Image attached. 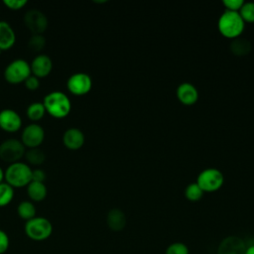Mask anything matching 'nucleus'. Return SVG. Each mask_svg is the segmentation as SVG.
Wrapping results in <instances>:
<instances>
[{
  "instance_id": "3",
  "label": "nucleus",
  "mask_w": 254,
  "mask_h": 254,
  "mask_svg": "<svg viewBox=\"0 0 254 254\" xmlns=\"http://www.w3.org/2000/svg\"><path fill=\"white\" fill-rule=\"evenodd\" d=\"M5 181L13 188L27 187L32 182V168L22 161L10 164L5 170Z\"/></svg>"
},
{
  "instance_id": "30",
  "label": "nucleus",
  "mask_w": 254,
  "mask_h": 254,
  "mask_svg": "<svg viewBox=\"0 0 254 254\" xmlns=\"http://www.w3.org/2000/svg\"><path fill=\"white\" fill-rule=\"evenodd\" d=\"M10 245V239L8 234L0 229V254H4L5 252H7L8 248Z\"/></svg>"
},
{
  "instance_id": "12",
  "label": "nucleus",
  "mask_w": 254,
  "mask_h": 254,
  "mask_svg": "<svg viewBox=\"0 0 254 254\" xmlns=\"http://www.w3.org/2000/svg\"><path fill=\"white\" fill-rule=\"evenodd\" d=\"M22 127V118L19 113L11 108L0 111V128L6 132H16Z\"/></svg>"
},
{
  "instance_id": "27",
  "label": "nucleus",
  "mask_w": 254,
  "mask_h": 254,
  "mask_svg": "<svg viewBox=\"0 0 254 254\" xmlns=\"http://www.w3.org/2000/svg\"><path fill=\"white\" fill-rule=\"evenodd\" d=\"M165 254H190V250L185 243L174 242L167 247Z\"/></svg>"
},
{
  "instance_id": "16",
  "label": "nucleus",
  "mask_w": 254,
  "mask_h": 254,
  "mask_svg": "<svg viewBox=\"0 0 254 254\" xmlns=\"http://www.w3.org/2000/svg\"><path fill=\"white\" fill-rule=\"evenodd\" d=\"M16 42V34L12 26L5 20L0 21V50L11 49Z\"/></svg>"
},
{
  "instance_id": "18",
  "label": "nucleus",
  "mask_w": 254,
  "mask_h": 254,
  "mask_svg": "<svg viewBox=\"0 0 254 254\" xmlns=\"http://www.w3.org/2000/svg\"><path fill=\"white\" fill-rule=\"evenodd\" d=\"M27 193L31 201H42L48 194V189L44 183L32 181L27 186Z\"/></svg>"
},
{
  "instance_id": "6",
  "label": "nucleus",
  "mask_w": 254,
  "mask_h": 254,
  "mask_svg": "<svg viewBox=\"0 0 254 254\" xmlns=\"http://www.w3.org/2000/svg\"><path fill=\"white\" fill-rule=\"evenodd\" d=\"M25 153L26 147L19 139L9 138L0 144V159L6 163L20 162Z\"/></svg>"
},
{
  "instance_id": "33",
  "label": "nucleus",
  "mask_w": 254,
  "mask_h": 254,
  "mask_svg": "<svg viewBox=\"0 0 254 254\" xmlns=\"http://www.w3.org/2000/svg\"><path fill=\"white\" fill-rule=\"evenodd\" d=\"M245 254H254V244L247 245L246 250H245Z\"/></svg>"
},
{
  "instance_id": "24",
  "label": "nucleus",
  "mask_w": 254,
  "mask_h": 254,
  "mask_svg": "<svg viewBox=\"0 0 254 254\" xmlns=\"http://www.w3.org/2000/svg\"><path fill=\"white\" fill-rule=\"evenodd\" d=\"M202 194H203V190L199 188V186L196 183L190 184L185 190V196L187 197V199L190 201L199 200Z\"/></svg>"
},
{
  "instance_id": "10",
  "label": "nucleus",
  "mask_w": 254,
  "mask_h": 254,
  "mask_svg": "<svg viewBox=\"0 0 254 254\" xmlns=\"http://www.w3.org/2000/svg\"><path fill=\"white\" fill-rule=\"evenodd\" d=\"M24 23L32 34H40L46 31L49 25L47 16L38 9H30L24 15Z\"/></svg>"
},
{
  "instance_id": "21",
  "label": "nucleus",
  "mask_w": 254,
  "mask_h": 254,
  "mask_svg": "<svg viewBox=\"0 0 254 254\" xmlns=\"http://www.w3.org/2000/svg\"><path fill=\"white\" fill-rule=\"evenodd\" d=\"M36 207L31 200H23L17 206V213L23 220H30L36 216Z\"/></svg>"
},
{
  "instance_id": "7",
  "label": "nucleus",
  "mask_w": 254,
  "mask_h": 254,
  "mask_svg": "<svg viewBox=\"0 0 254 254\" xmlns=\"http://www.w3.org/2000/svg\"><path fill=\"white\" fill-rule=\"evenodd\" d=\"M224 178L222 173L215 168H208L203 170L197 176L196 184L204 191H215L221 188Z\"/></svg>"
},
{
  "instance_id": "2",
  "label": "nucleus",
  "mask_w": 254,
  "mask_h": 254,
  "mask_svg": "<svg viewBox=\"0 0 254 254\" xmlns=\"http://www.w3.org/2000/svg\"><path fill=\"white\" fill-rule=\"evenodd\" d=\"M217 27L221 35L229 39H235L242 34L245 22L238 12L225 10L218 19Z\"/></svg>"
},
{
  "instance_id": "29",
  "label": "nucleus",
  "mask_w": 254,
  "mask_h": 254,
  "mask_svg": "<svg viewBox=\"0 0 254 254\" xmlns=\"http://www.w3.org/2000/svg\"><path fill=\"white\" fill-rule=\"evenodd\" d=\"M222 3L225 6L226 10L238 12L240 10L241 6L243 5L244 1L243 0H223Z\"/></svg>"
},
{
  "instance_id": "5",
  "label": "nucleus",
  "mask_w": 254,
  "mask_h": 254,
  "mask_svg": "<svg viewBox=\"0 0 254 254\" xmlns=\"http://www.w3.org/2000/svg\"><path fill=\"white\" fill-rule=\"evenodd\" d=\"M31 74L30 64L24 59L13 60L4 69V78L13 84L24 82Z\"/></svg>"
},
{
  "instance_id": "4",
  "label": "nucleus",
  "mask_w": 254,
  "mask_h": 254,
  "mask_svg": "<svg viewBox=\"0 0 254 254\" xmlns=\"http://www.w3.org/2000/svg\"><path fill=\"white\" fill-rule=\"evenodd\" d=\"M24 230L31 240L44 241L52 235L53 225L48 218L44 216H35L26 221Z\"/></svg>"
},
{
  "instance_id": "34",
  "label": "nucleus",
  "mask_w": 254,
  "mask_h": 254,
  "mask_svg": "<svg viewBox=\"0 0 254 254\" xmlns=\"http://www.w3.org/2000/svg\"><path fill=\"white\" fill-rule=\"evenodd\" d=\"M3 180H5V172L0 167V184L3 183Z\"/></svg>"
},
{
  "instance_id": "28",
  "label": "nucleus",
  "mask_w": 254,
  "mask_h": 254,
  "mask_svg": "<svg viewBox=\"0 0 254 254\" xmlns=\"http://www.w3.org/2000/svg\"><path fill=\"white\" fill-rule=\"evenodd\" d=\"M4 5L11 10H20L26 6L27 0H4Z\"/></svg>"
},
{
  "instance_id": "1",
  "label": "nucleus",
  "mask_w": 254,
  "mask_h": 254,
  "mask_svg": "<svg viewBox=\"0 0 254 254\" xmlns=\"http://www.w3.org/2000/svg\"><path fill=\"white\" fill-rule=\"evenodd\" d=\"M43 104L46 108V112L55 118H64L67 116L71 110L69 97L60 90H54L46 94Z\"/></svg>"
},
{
  "instance_id": "31",
  "label": "nucleus",
  "mask_w": 254,
  "mask_h": 254,
  "mask_svg": "<svg viewBox=\"0 0 254 254\" xmlns=\"http://www.w3.org/2000/svg\"><path fill=\"white\" fill-rule=\"evenodd\" d=\"M25 86L29 89V90H36L39 88L40 86V78L35 76L34 74H31L30 76H28V78L24 81Z\"/></svg>"
},
{
  "instance_id": "17",
  "label": "nucleus",
  "mask_w": 254,
  "mask_h": 254,
  "mask_svg": "<svg viewBox=\"0 0 254 254\" xmlns=\"http://www.w3.org/2000/svg\"><path fill=\"white\" fill-rule=\"evenodd\" d=\"M126 215L119 208H112L106 214V224L112 231L118 232L126 226Z\"/></svg>"
},
{
  "instance_id": "11",
  "label": "nucleus",
  "mask_w": 254,
  "mask_h": 254,
  "mask_svg": "<svg viewBox=\"0 0 254 254\" xmlns=\"http://www.w3.org/2000/svg\"><path fill=\"white\" fill-rule=\"evenodd\" d=\"M246 243L238 236L230 235L221 240L216 254H245Z\"/></svg>"
},
{
  "instance_id": "32",
  "label": "nucleus",
  "mask_w": 254,
  "mask_h": 254,
  "mask_svg": "<svg viewBox=\"0 0 254 254\" xmlns=\"http://www.w3.org/2000/svg\"><path fill=\"white\" fill-rule=\"evenodd\" d=\"M46 180V173L42 169H34L32 170V181L44 183Z\"/></svg>"
},
{
  "instance_id": "19",
  "label": "nucleus",
  "mask_w": 254,
  "mask_h": 254,
  "mask_svg": "<svg viewBox=\"0 0 254 254\" xmlns=\"http://www.w3.org/2000/svg\"><path fill=\"white\" fill-rule=\"evenodd\" d=\"M230 51L235 56H245L251 51V43L244 38H235L230 43Z\"/></svg>"
},
{
  "instance_id": "22",
  "label": "nucleus",
  "mask_w": 254,
  "mask_h": 254,
  "mask_svg": "<svg viewBox=\"0 0 254 254\" xmlns=\"http://www.w3.org/2000/svg\"><path fill=\"white\" fill-rule=\"evenodd\" d=\"M25 157L29 164L35 165V166L43 164L46 159V155H45L44 151L41 150L39 147L38 148H30L29 150H26Z\"/></svg>"
},
{
  "instance_id": "20",
  "label": "nucleus",
  "mask_w": 254,
  "mask_h": 254,
  "mask_svg": "<svg viewBox=\"0 0 254 254\" xmlns=\"http://www.w3.org/2000/svg\"><path fill=\"white\" fill-rule=\"evenodd\" d=\"M45 113H46V108L43 102H40V101H35L30 103L26 111L28 118L34 123H37L39 120H41L44 117Z\"/></svg>"
},
{
  "instance_id": "25",
  "label": "nucleus",
  "mask_w": 254,
  "mask_h": 254,
  "mask_svg": "<svg viewBox=\"0 0 254 254\" xmlns=\"http://www.w3.org/2000/svg\"><path fill=\"white\" fill-rule=\"evenodd\" d=\"M46 45V38L40 34H32L28 41V47L33 52H40Z\"/></svg>"
},
{
  "instance_id": "14",
  "label": "nucleus",
  "mask_w": 254,
  "mask_h": 254,
  "mask_svg": "<svg viewBox=\"0 0 254 254\" xmlns=\"http://www.w3.org/2000/svg\"><path fill=\"white\" fill-rule=\"evenodd\" d=\"M84 140L83 132L76 127H70L63 134V143L69 150L80 149L84 144Z\"/></svg>"
},
{
  "instance_id": "35",
  "label": "nucleus",
  "mask_w": 254,
  "mask_h": 254,
  "mask_svg": "<svg viewBox=\"0 0 254 254\" xmlns=\"http://www.w3.org/2000/svg\"><path fill=\"white\" fill-rule=\"evenodd\" d=\"M1 52H2V51H1V50H0V54H1Z\"/></svg>"
},
{
  "instance_id": "26",
  "label": "nucleus",
  "mask_w": 254,
  "mask_h": 254,
  "mask_svg": "<svg viewBox=\"0 0 254 254\" xmlns=\"http://www.w3.org/2000/svg\"><path fill=\"white\" fill-rule=\"evenodd\" d=\"M244 22H254V2H244L238 11Z\"/></svg>"
},
{
  "instance_id": "15",
  "label": "nucleus",
  "mask_w": 254,
  "mask_h": 254,
  "mask_svg": "<svg viewBox=\"0 0 254 254\" xmlns=\"http://www.w3.org/2000/svg\"><path fill=\"white\" fill-rule=\"evenodd\" d=\"M177 97L185 105H192L198 98L196 87L190 82H183L177 88Z\"/></svg>"
},
{
  "instance_id": "8",
  "label": "nucleus",
  "mask_w": 254,
  "mask_h": 254,
  "mask_svg": "<svg viewBox=\"0 0 254 254\" xmlns=\"http://www.w3.org/2000/svg\"><path fill=\"white\" fill-rule=\"evenodd\" d=\"M92 80L89 74L77 71L68 76L66 80V87L69 92L74 95H83L90 91Z\"/></svg>"
},
{
  "instance_id": "13",
  "label": "nucleus",
  "mask_w": 254,
  "mask_h": 254,
  "mask_svg": "<svg viewBox=\"0 0 254 254\" xmlns=\"http://www.w3.org/2000/svg\"><path fill=\"white\" fill-rule=\"evenodd\" d=\"M32 74L41 78L49 75L53 68L52 59L46 54L37 55L30 64Z\"/></svg>"
},
{
  "instance_id": "23",
  "label": "nucleus",
  "mask_w": 254,
  "mask_h": 254,
  "mask_svg": "<svg viewBox=\"0 0 254 254\" xmlns=\"http://www.w3.org/2000/svg\"><path fill=\"white\" fill-rule=\"evenodd\" d=\"M14 197V188L9 184L1 183L0 184V207L8 205Z\"/></svg>"
},
{
  "instance_id": "9",
  "label": "nucleus",
  "mask_w": 254,
  "mask_h": 254,
  "mask_svg": "<svg viewBox=\"0 0 254 254\" xmlns=\"http://www.w3.org/2000/svg\"><path fill=\"white\" fill-rule=\"evenodd\" d=\"M45 139V130L38 123H30L24 127L21 134V141L25 147L38 148Z\"/></svg>"
}]
</instances>
